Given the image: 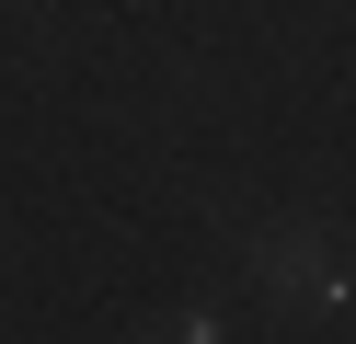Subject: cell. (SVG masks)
Wrapping results in <instances>:
<instances>
[{"label": "cell", "mask_w": 356, "mask_h": 344, "mask_svg": "<svg viewBox=\"0 0 356 344\" xmlns=\"http://www.w3.org/2000/svg\"><path fill=\"white\" fill-rule=\"evenodd\" d=\"M149 344H218V321H207V310H195V321H161Z\"/></svg>", "instance_id": "cell-1"}]
</instances>
